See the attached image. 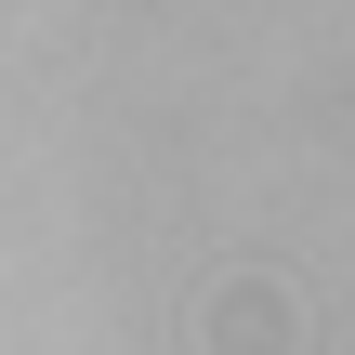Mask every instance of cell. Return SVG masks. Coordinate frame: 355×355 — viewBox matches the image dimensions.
Segmentation results:
<instances>
[{
    "label": "cell",
    "instance_id": "1",
    "mask_svg": "<svg viewBox=\"0 0 355 355\" xmlns=\"http://www.w3.org/2000/svg\"><path fill=\"white\" fill-rule=\"evenodd\" d=\"M211 343H224V355H250V343H263V355H277V343H290V316H277V303H250V290H237V303H224V316H211Z\"/></svg>",
    "mask_w": 355,
    "mask_h": 355
}]
</instances>
